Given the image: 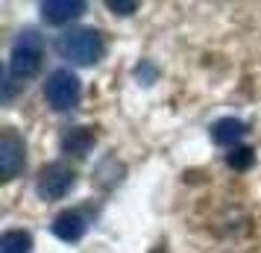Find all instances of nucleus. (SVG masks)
<instances>
[{
	"label": "nucleus",
	"mask_w": 261,
	"mask_h": 253,
	"mask_svg": "<svg viewBox=\"0 0 261 253\" xmlns=\"http://www.w3.org/2000/svg\"><path fill=\"white\" fill-rule=\"evenodd\" d=\"M153 253H167V247H165V244H159V247H155Z\"/></svg>",
	"instance_id": "ddd939ff"
},
{
	"label": "nucleus",
	"mask_w": 261,
	"mask_h": 253,
	"mask_svg": "<svg viewBox=\"0 0 261 253\" xmlns=\"http://www.w3.org/2000/svg\"><path fill=\"white\" fill-rule=\"evenodd\" d=\"M252 147H235L232 153H226V162H229V168L235 171H247L249 165H252Z\"/></svg>",
	"instance_id": "9b49d317"
},
{
	"label": "nucleus",
	"mask_w": 261,
	"mask_h": 253,
	"mask_svg": "<svg viewBox=\"0 0 261 253\" xmlns=\"http://www.w3.org/2000/svg\"><path fill=\"white\" fill-rule=\"evenodd\" d=\"M94 145H97L94 127H73V130H68V133L62 135V150L68 156H76V159L88 156V150Z\"/></svg>",
	"instance_id": "6e6552de"
},
{
	"label": "nucleus",
	"mask_w": 261,
	"mask_h": 253,
	"mask_svg": "<svg viewBox=\"0 0 261 253\" xmlns=\"http://www.w3.org/2000/svg\"><path fill=\"white\" fill-rule=\"evenodd\" d=\"M106 6L115 15H132V12H138V9H141V3H138V0H109Z\"/></svg>",
	"instance_id": "f8f14e48"
},
{
	"label": "nucleus",
	"mask_w": 261,
	"mask_h": 253,
	"mask_svg": "<svg viewBox=\"0 0 261 253\" xmlns=\"http://www.w3.org/2000/svg\"><path fill=\"white\" fill-rule=\"evenodd\" d=\"M50 229H53L56 239L73 244V241H80L85 236V229H88V218H85V212H80V209H65V212H59V215L53 218Z\"/></svg>",
	"instance_id": "423d86ee"
},
{
	"label": "nucleus",
	"mask_w": 261,
	"mask_h": 253,
	"mask_svg": "<svg viewBox=\"0 0 261 253\" xmlns=\"http://www.w3.org/2000/svg\"><path fill=\"white\" fill-rule=\"evenodd\" d=\"M80 95H83V85H80V77L71 68H56L47 77V83H44V100L56 112L73 109L80 103Z\"/></svg>",
	"instance_id": "7ed1b4c3"
},
{
	"label": "nucleus",
	"mask_w": 261,
	"mask_h": 253,
	"mask_svg": "<svg viewBox=\"0 0 261 253\" xmlns=\"http://www.w3.org/2000/svg\"><path fill=\"white\" fill-rule=\"evenodd\" d=\"M56 53L62 59L73 62V65H94L103 59L106 53V41L103 33L94 27H80V30H68L56 38Z\"/></svg>",
	"instance_id": "f03ea898"
},
{
	"label": "nucleus",
	"mask_w": 261,
	"mask_h": 253,
	"mask_svg": "<svg viewBox=\"0 0 261 253\" xmlns=\"http://www.w3.org/2000/svg\"><path fill=\"white\" fill-rule=\"evenodd\" d=\"M27 165V145L21 133L12 130V127H6L3 133H0V177L9 182L15 180Z\"/></svg>",
	"instance_id": "39448f33"
},
{
	"label": "nucleus",
	"mask_w": 261,
	"mask_h": 253,
	"mask_svg": "<svg viewBox=\"0 0 261 253\" xmlns=\"http://www.w3.org/2000/svg\"><path fill=\"white\" fill-rule=\"evenodd\" d=\"M83 12H85L83 0H44V3H41V18L53 27L71 24V21H76Z\"/></svg>",
	"instance_id": "0eeeda50"
},
{
	"label": "nucleus",
	"mask_w": 261,
	"mask_h": 253,
	"mask_svg": "<svg viewBox=\"0 0 261 253\" xmlns=\"http://www.w3.org/2000/svg\"><path fill=\"white\" fill-rule=\"evenodd\" d=\"M247 133H249V127L241 118H220L212 124V142L220 147H235Z\"/></svg>",
	"instance_id": "1a4fd4ad"
},
{
	"label": "nucleus",
	"mask_w": 261,
	"mask_h": 253,
	"mask_svg": "<svg viewBox=\"0 0 261 253\" xmlns=\"http://www.w3.org/2000/svg\"><path fill=\"white\" fill-rule=\"evenodd\" d=\"M0 253H33V236L27 229H6L0 236Z\"/></svg>",
	"instance_id": "9d476101"
},
{
	"label": "nucleus",
	"mask_w": 261,
	"mask_h": 253,
	"mask_svg": "<svg viewBox=\"0 0 261 253\" xmlns=\"http://www.w3.org/2000/svg\"><path fill=\"white\" fill-rule=\"evenodd\" d=\"M73 186H76V171L65 162H50L36 177V192L41 200H62L65 194H71Z\"/></svg>",
	"instance_id": "20e7f679"
},
{
	"label": "nucleus",
	"mask_w": 261,
	"mask_h": 253,
	"mask_svg": "<svg viewBox=\"0 0 261 253\" xmlns=\"http://www.w3.org/2000/svg\"><path fill=\"white\" fill-rule=\"evenodd\" d=\"M41 59H44V38L38 36L36 30H21L18 38L12 41L9 65H6V74H3V95H0L3 103H9L15 91L41 71Z\"/></svg>",
	"instance_id": "f257e3e1"
}]
</instances>
